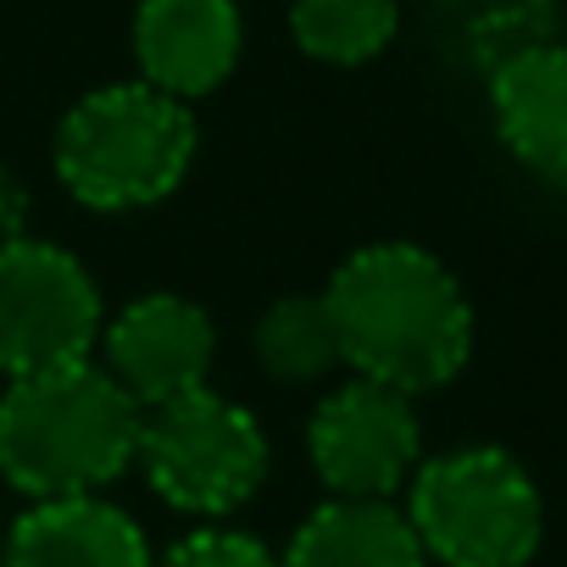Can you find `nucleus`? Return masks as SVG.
<instances>
[{"instance_id": "nucleus-1", "label": "nucleus", "mask_w": 567, "mask_h": 567, "mask_svg": "<svg viewBox=\"0 0 567 567\" xmlns=\"http://www.w3.org/2000/svg\"><path fill=\"white\" fill-rule=\"evenodd\" d=\"M323 301L340 334V362L357 379L401 395H434L473 362V301L462 278L412 239H379L351 250Z\"/></svg>"}, {"instance_id": "nucleus-2", "label": "nucleus", "mask_w": 567, "mask_h": 567, "mask_svg": "<svg viewBox=\"0 0 567 567\" xmlns=\"http://www.w3.org/2000/svg\"><path fill=\"white\" fill-rule=\"evenodd\" d=\"M145 412L84 357L0 384V478L23 501L106 495L140 456Z\"/></svg>"}, {"instance_id": "nucleus-3", "label": "nucleus", "mask_w": 567, "mask_h": 567, "mask_svg": "<svg viewBox=\"0 0 567 567\" xmlns=\"http://www.w3.org/2000/svg\"><path fill=\"white\" fill-rule=\"evenodd\" d=\"M195 151V106L145 79H117L68 106L51 140V173L73 206L123 217L162 206L189 178Z\"/></svg>"}, {"instance_id": "nucleus-4", "label": "nucleus", "mask_w": 567, "mask_h": 567, "mask_svg": "<svg viewBox=\"0 0 567 567\" xmlns=\"http://www.w3.org/2000/svg\"><path fill=\"white\" fill-rule=\"evenodd\" d=\"M401 512L429 567H528L545 539V495L506 445L423 456Z\"/></svg>"}, {"instance_id": "nucleus-5", "label": "nucleus", "mask_w": 567, "mask_h": 567, "mask_svg": "<svg viewBox=\"0 0 567 567\" xmlns=\"http://www.w3.org/2000/svg\"><path fill=\"white\" fill-rule=\"evenodd\" d=\"M134 467L173 512L195 523H223L267 484L272 440L245 401L206 384L145 412Z\"/></svg>"}, {"instance_id": "nucleus-6", "label": "nucleus", "mask_w": 567, "mask_h": 567, "mask_svg": "<svg viewBox=\"0 0 567 567\" xmlns=\"http://www.w3.org/2000/svg\"><path fill=\"white\" fill-rule=\"evenodd\" d=\"M101 323L106 301L84 256L40 234L0 245V379L95 357Z\"/></svg>"}, {"instance_id": "nucleus-7", "label": "nucleus", "mask_w": 567, "mask_h": 567, "mask_svg": "<svg viewBox=\"0 0 567 567\" xmlns=\"http://www.w3.org/2000/svg\"><path fill=\"white\" fill-rule=\"evenodd\" d=\"M307 462L318 484L340 501H395L423 462L417 401L351 373L312 406Z\"/></svg>"}, {"instance_id": "nucleus-8", "label": "nucleus", "mask_w": 567, "mask_h": 567, "mask_svg": "<svg viewBox=\"0 0 567 567\" xmlns=\"http://www.w3.org/2000/svg\"><path fill=\"white\" fill-rule=\"evenodd\" d=\"M95 351H101L95 362L117 379V390L140 412H151V406H167V401L212 384L217 323L200 301L151 290V296H134L128 307L106 312Z\"/></svg>"}, {"instance_id": "nucleus-9", "label": "nucleus", "mask_w": 567, "mask_h": 567, "mask_svg": "<svg viewBox=\"0 0 567 567\" xmlns=\"http://www.w3.org/2000/svg\"><path fill=\"white\" fill-rule=\"evenodd\" d=\"M134 79L195 106L217 95L245 56L239 0H140L128 18Z\"/></svg>"}, {"instance_id": "nucleus-10", "label": "nucleus", "mask_w": 567, "mask_h": 567, "mask_svg": "<svg viewBox=\"0 0 567 567\" xmlns=\"http://www.w3.org/2000/svg\"><path fill=\"white\" fill-rule=\"evenodd\" d=\"M489 128L517 167L567 189V45L528 40L489 68Z\"/></svg>"}, {"instance_id": "nucleus-11", "label": "nucleus", "mask_w": 567, "mask_h": 567, "mask_svg": "<svg viewBox=\"0 0 567 567\" xmlns=\"http://www.w3.org/2000/svg\"><path fill=\"white\" fill-rule=\"evenodd\" d=\"M156 550L117 501L56 495L29 501L0 539V567H151Z\"/></svg>"}, {"instance_id": "nucleus-12", "label": "nucleus", "mask_w": 567, "mask_h": 567, "mask_svg": "<svg viewBox=\"0 0 567 567\" xmlns=\"http://www.w3.org/2000/svg\"><path fill=\"white\" fill-rule=\"evenodd\" d=\"M278 567H429L401 501H340L329 495L301 517Z\"/></svg>"}, {"instance_id": "nucleus-13", "label": "nucleus", "mask_w": 567, "mask_h": 567, "mask_svg": "<svg viewBox=\"0 0 567 567\" xmlns=\"http://www.w3.org/2000/svg\"><path fill=\"white\" fill-rule=\"evenodd\" d=\"M250 357L272 384H290V390L323 384L334 368H346L323 290L318 296H278L250 329Z\"/></svg>"}, {"instance_id": "nucleus-14", "label": "nucleus", "mask_w": 567, "mask_h": 567, "mask_svg": "<svg viewBox=\"0 0 567 567\" xmlns=\"http://www.w3.org/2000/svg\"><path fill=\"white\" fill-rule=\"evenodd\" d=\"M401 34V0H290V40L329 68L379 62Z\"/></svg>"}, {"instance_id": "nucleus-15", "label": "nucleus", "mask_w": 567, "mask_h": 567, "mask_svg": "<svg viewBox=\"0 0 567 567\" xmlns=\"http://www.w3.org/2000/svg\"><path fill=\"white\" fill-rule=\"evenodd\" d=\"M151 567H278V550L228 523H195Z\"/></svg>"}, {"instance_id": "nucleus-16", "label": "nucleus", "mask_w": 567, "mask_h": 567, "mask_svg": "<svg viewBox=\"0 0 567 567\" xmlns=\"http://www.w3.org/2000/svg\"><path fill=\"white\" fill-rule=\"evenodd\" d=\"M23 234H29V189L7 162H0V245H12Z\"/></svg>"}]
</instances>
